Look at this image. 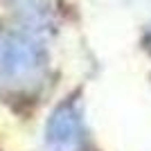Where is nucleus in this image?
I'll use <instances>...</instances> for the list:
<instances>
[{
  "mask_svg": "<svg viewBox=\"0 0 151 151\" xmlns=\"http://www.w3.org/2000/svg\"><path fill=\"white\" fill-rule=\"evenodd\" d=\"M147 43H149V47H151V27H149V32H147Z\"/></svg>",
  "mask_w": 151,
  "mask_h": 151,
  "instance_id": "4",
  "label": "nucleus"
},
{
  "mask_svg": "<svg viewBox=\"0 0 151 151\" xmlns=\"http://www.w3.org/2000/svg\"><path fill=\"white\" fill-rule=\"evenodd\" d=\"M88 129L81 104L70 97L61 101L45 122V151H88Z\"/></svg>",
  "mask_w": 151,
  "mask_h": 151,
  "instance_id": "2",
  "label": "nucleus"
},
{
  "mask_svg": "<svg viewBox=\"0 0 151 151\" xmlns=\"http://www.w3.org/2000/svg\"><path fill=\"white\" fill-rule=\"evenodd\" d=\"M47 54L27 32H0V93L34 97L47 81Z\"/></svg>",
  "mask_w": 151,
  "mask_h": 151,
  "instance_id": "1",
  "label": "nucleus"
},
{
  "mask_svg": "<svg viewBox=\"0 0 151 151\" xmlns=\"http://www.w3.org/2000/svg\"><path fill=\"white\" fill-rule=\"evenodd\" d=\"M14 14L20 18V23L25 25L27 34H36V32H45L52 27L54 14L50 9L47 0H12Z\"/></svg>",
  "mask_w": 151,
  "mask_h": 151,
  "instance_id": "3",
  "label": "nucleus"
}]
</instances>
